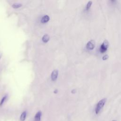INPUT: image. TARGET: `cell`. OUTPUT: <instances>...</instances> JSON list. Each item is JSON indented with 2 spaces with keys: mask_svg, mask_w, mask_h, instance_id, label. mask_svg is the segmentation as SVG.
Masks as SVG:
<instances>
[{
  "mask_svg": "<svg viewBox=\"0 0 121 121\" xmlns=\"http://www.w3.org/2000/svg\"><path fill=\"white\" fill-rule=\"evenodd\" d=\"M106 101V98H104L101 99L97 103V104L96 105L95 109V112L96 114H98L99 113V112H100V111L101 110V109L103 108L104 106V104H105Z\"/></svg>",
  "mask_w": 121,
  "mask_h": 121,
  "instance_id": "cell-1",
  "label": "cell"
},
{
  "mask_svg": "<svg viewBox=\"0 0 121 121\" xmlns=\"http://www.w3.org/2000/svg\"><path fill=\"white\" fill-rule=\"evenodd\" d=\"M109 43L107 40L105 39L103 43L101 44L100 48H99V51L101 53H104L107 50L109 47Z\"/></svg>",
  "mask_w": 121,
  "mask_h": 121,
  "instance_id": "cell-2",
  "label": "cell"
},
{
  "mask_svg": "<svg viewBox=\"0 0 121 121\" xmlns=\"http://www.w3.org/2000/svg\"><path fill=\"white\" fill-rule=\"evenodd\" d=\"M95 42L94 40L89 41L86 44V48L88 50H92L95 47Z\"/></svg>",
  "mask_w": 121,
  "mask_h": 121,
  "instance_id": "cell-3",
  "label": "cell"
},
{
  "mask_svg": "<svg viewBox=\"0 0 121 121\" xmlns=\"http://www.w3.org/2000/svg\"><path fill=\"white\" fill-rule=\"evenodd\" d=\"M42 116V112L41 111H38L35 115L34 117V121H40Z\"/></svg>",
  "mask_w": 121,
  "mask_h": 121,
  "instance_id": "cell-4",
  "label": "cell"
},
{
  "mask_svg": "<svg viewBox=\"0 0 121 121\" xmlns=\"http://www.w3.org/2000/svg\"><path fill=\"white\" fill-rule=\"evenodd\" d=\"M58 76V71L56 69L54 70L51 75V78L53 81H54L56 79Z\"/></svg>",
  "mask_w": 121,
  "mask_h": 121,
  "instance_id": "cell-5",
  "label": "cell"
},
{
  "mask_svg": "<svg viewBox=\"0 0 121 121\" xmlns=\"http://www.w3.org/2000/svg\"><path fill=\"white\" fill-rule=\"evenodd\" d=\"M26 111H24L21 114L20 117V121H24L26 120Z\"/></svg>",
  "mask_w": 121,
  "mask_h": 121,
  "instance_id": "cell-6",
  "label": "cell"
},
{
  "mask_svg": "<svg viewBox=\"0 0 121 121\" xmlns=\"http://www.w3.org/2000/svg\"><path fill=\"white\" fill-rule=\"evenodd\" d=\"M49 20V17L47 15H45L44 16H43L42 18V19H41V22L43 23H46L47 22H48Z\"/></svg>",
  "mask_w": 121,
  "mask_h": 121,
  "instance_id": "cell-7",
  "label": "cell"
},
{
  "mask_svg": "<svg viewBox=\"0 0 121 121\" xmlns=\"http://www.w3.org/2000/svg\"><path fill=\"white\" fill-rule=\"evenodd\" d=\"M42 40L43 42L46 43L49 40V36L48 35H45L42 38Z\"/></svg>",
  "mask_w": 121,
  "mask_h": 121,
  "instance_id": "cell-8",
  "label": "cell"
},
{
  "mask_svg": "<svg viewBox=\"0 0 121 121\" xmlns=\"http://www.w3.org/2000/svg\"><path fill=\"white\" fill-rule=\"evenodd\" d=\"M92 4V1L91 0L88 1L86 6V10H88L90 8Z\"/></svg>",
  "mask_w": 121,
  "mask_h": 121,
  "instance_id": "cell-9",
  "label": "cell"
},
{
  "mask_svg": "<svg viewBox=\"0 0 121 121\" xmlns=\"http://www.w3.org/2000/svg\"><path fill=\"white\" fill-rule=\"evenodd\" d=\"M21 6V4L20 3H15L12 5V7L14 8H18Z\"/></svg>",
  "mask_w": 121,
  "mask_h": 121,
  "instance_id": "cell-10",
  "label": "cell"
},
{
  "mask_svg": "<svg viewBox=\"0 0 121 121\" xmlns=\"http://www.w3.org/2000/svg\"><path fill=\"white\" fill-rule=\"evenodd\" d=\"M6 98H7V96H4L2 98V99H1V101H0V106H1V105L3 104L4 102V101H5Z\"/></svg>",
  "mask_w": 121,
  "mask_h": 121,
  "instance_id": "cell-11",
  "label": "cell"
},
{
  "mask_svg": "<svg viewBox=\"0 0 121 121\" xmlns=\"http://www.w3.org/2000/svg\"><path fill=\"white\" fill-rule=\"evenodd\" d=\"M108 58H109V55H108V54H106L104 55L103 56L102 59H103V60H107Z\"/></svg>",
  "mask_w": 121,
  "mask_h": 121,
  "instance_id": "cell-12",
  "label": "cell"
},
{
  "mask_svg": "<svg viewBox=\"0 0 121 121\" xmlns=\"http://www.w3.org/2000/svg\"><path fill=\"white\" fill-rule=\"evenodd\" d=\"M112 121H116V120H112Z\"/></svg>",
  "mask_w": 121,
  "mask_h": 121,
  "instance_id": "cell-13",
  "label": "cell"
}]
</instances>
